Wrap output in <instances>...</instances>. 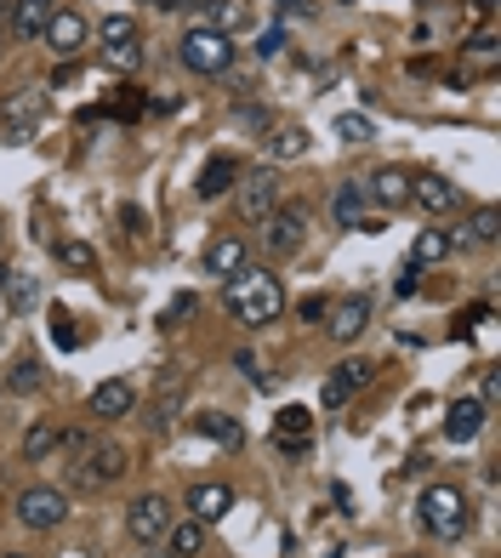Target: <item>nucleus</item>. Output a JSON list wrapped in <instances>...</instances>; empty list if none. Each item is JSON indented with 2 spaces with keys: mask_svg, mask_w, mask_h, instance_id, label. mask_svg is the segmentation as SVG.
Returning <instances> with one entry per match:
<instances>
[{
  "mask_svg": "<svg viewBox=\"0 0 501 558\" xmlns=\"http://www.w3.org/2000/svg\"><path fill=\"white\" fill-rule=\"evenodd\" d=\"M0 12H12V0H0Z\"/></svg>",
  "mask_w": 501,
  "mask_h": 558,
  "instance_id": "nucleus-50",
  "label": "nucleus"
},
{
  "mask_svg": "<svg viewBox=\"0 0 501 558\" xmlns=\"http://www.w3.org/2000/svg\"><path fill=\"white\" fill-rule=\"evenodd\" d=\"M0 296H7V308H12V314H29V308H35V296H40V286H35L29 274H7Z\"/></svg>",
  "mask_w": 501,
  "mask_h": 558,
  "instance_id": "nucleus-30",
  "label": "nucleus"
},
{
  "mask_svg": "<svg viewBox=\"0 0 501 558\" xmlns=\"http://www.w3.org/2000/svg\"><path fill=\"white\" fill-rule=\"evenodd\" d=\"M331 222L337 228H347V234H359L365 228V217H370V194H365V183H337V194H331Z\"/></svg>",
  "mask_w": 501,
  "mask_h": 558,
  "instance_id": "nucleus-13",
  "label": "nucleus"
},
{
  "mask_svg": "<svg viewBox=\"0 0 501 558\" xmlns=\"http://www.w3.org/2000/svg\"><path fill=\"white\" fill-rule=\"evenodd\" d=\"M148 7H160V12H178V7H183V0H148Z\"/></svg>",
  "mask_w": 501,
  "mask_h": 558,
  "instance_id": "nucleus-48",
  "label": "nucleus"
},
{
  "mask_svg": "<svg viewBox=\"0 0 501 558\" xmlns=\"http://www.w3.org/2000/svg\"><path fill=\"white\" fill-rule=\"evenodd\" d=\"M178 58L194 69V74H229L234 69V40L222 35V29H188L183 40H178Z\"/></svg>",
  "mask_w": 501,
  "mask_h": 558,
  "instance_id": "nucleus-4",
  "label": "nucleus"
},
{
  "mask_svg": "<svg viewBox=\"0 0 501 558\" xmlns=\"http://www.w3.org/2000/svg\"><path fill=\"white\" fill-rule=\"evenodd\" d=\"M194 308H199V296H194V291H183V296H171V308L160 314V325H166V331H178V325H183V319H188Z\"/></svg>",
  "mask_w": 501,
  "mask_h": 558,
  "instance_id": "nucleus-36",
  "label": "nucleus"
},
{
  "mask_svg": "<svg viewBox=\"0 0 501 558\" xmlns=\"http://www.w3.org/2000/svg\"><path fill=\"white\" fill-rule=\"evenodd\" d=\"M0 286H7V263H0Z\"/></svg>",
  "mask_w": 501,
  "mask_h": 558,
  "instance_id": "nucleus-49",
  "label": "nucleus"
},
{
  "mask_svg": "<svg viewBox=\"0 0 501 558\" xmlns=\"http://www.w3.org/2000/svg\"><path fill=\"white\" fill-rule=\"evenodd\" d=\"M450 251H456V234H450V228H421L416 245H411V263L416 268H433V263L450 257Z\"/></svg>",
  "mask_w": 501,
  "mask_h": 558,
  "instance_id": "nucleus-22",
  "label": "nucleus"
},
{
  "mask_svg": "<svg viewBox=\"0 0 501 558\" xmlns=\"http://www.w3.org/2000/svg\"><path fill=\"white\" fill-rule=\"evenodd\" d=\"M52 0H12V12H7V35L12 40H40L46 35V23H52Z\"/></svg>",
  "mask_w": 501,
  "mask_h": 558,
  "instance_id": "nucleus-16",
  "label": "nucleus"
},
{
  "mask_svg": "<svg viewBox=\"0 0 501 558\" xmlns=\"http://www.w3.org/2000/svg\"><path fill=\"white\" fill-rule=\"evenodd\" d=\"M63 450V427L58 422H35L29 434H23V462H46V456Z\"/></svg>",
  "mask_w": 501,
  "mask_h": 558,
  "instance_id": "nucleus-26",
  "label": "nucleus"
},
{
  "mask_svg": "<svg viewBox=\"0 0 501 558\" xmlns=\"http://www.w3.org/2000/svg\"><path fill=\"white\" fill-rule=\"evenodd\" d=\"M285 52V29L273 23V29H262V40H257V58H280Z\"/></svg>",
  "mask_w": 501,
  "mask_h": 558,
  "instance_id": "nucleus-38",
  "label": "nucleus"
},
{
  "mask_svg": "<svg viewBox=\"0 0 501 558\" xmlns=\"http://www.w3.org/2000/svg\"><path fill=\"white\" fill-rule=\"evenodd\" d=\"M303 240H308V206H273L262 217V245L273 257H296Z\"/></svg>",
  "mask_w": 501,
  "mask_h": 558,
  "instance_id": "nucleus-6",
  "label": "nucleus"
},
{
  "mask_svg": "<svg viewBox=\"0 0 501 558\" xmlns=\"http://www.w3.org/2000/svg\"><path fill=\"white\" fill-rule=\"evenodd\" d=\"M7 558H29V553H7Z\"/></svg>",
  "mask_w": 501,
  "mask_h": 558,
  "instance_id": "nucleus-51",
  "label": "nucleus"
},
{
  "mask_svg": "<svg viewBox=\"0 0 501 558\" xmlns=\"http://www.w3.org/2000/svg\"><path fill=\"white\" fill-rule=\"evenodd\" d=\"M416 519H421V530L428 536H439V542H456V536H467V496L456 490V485H433V490H421L416 496Z\"/></svg>",
  "mask_w": 501,
  "mask_h": 558,
  "instance_id": "nucleus-2",
  "label": "nucleus"
},
{
  "mask_svg": "<svg viewBox=\"0 0 501 558\" xmlns=\"http://www.w3.org/2000/svg\"><path fill=\"white\" fill-rule=\"evenodd\" d=\"M178 416H183V376L166 371V376H160V393H155V411H148V427H155V434H166Z\"/></svg>",
  "mask_w": 501,
  "mask_h": 558,
  "instance_id": "nucleus-20",
  "label": "nucleus"
},
{
  "mask_svg": "<svg viewBox=\"0 0 501 558\" xmlns=\"http://www.w3.org/2000/svg\"><path fill=\"white\" fill-rule=\"evenodd\" d=\"M234 183H240V166H234V155H211V160H206V171H199V183H194V194L211 206V199H222Z\"/></svg>",
  "mask_w": 501,
  "mask_h": 558,
  "instance_id": "nucleus-18",
  "label": "nucleus"
},
{
  "mask_svg": "<svg viewBox=\"0 0 501 558\" xmlns=\"http://www.w3.org/2000/svg\"><path fill=\"white\" fill-rule=\"evenodd\" d=\"M86 411H91L97 422H125V416L137 411V388L125 383V376H109V383H97V388H91Z\"/></svg>",
  "mask_w": 501,
  "mask_h": 558,
  "instance_id": "nucleus-10",
  "label": "nucleus"
},
{
  "mask_svg": "<svg viewBox=\"0 0 501 558\" xmlns=\"http://www.w3.org/2000/svg\"><path fill=\"white\" fill-rule=\"evenodd\" d=\"M347 399H354V388H347V383H342V376L331 371V376H325V388H319V404H325V411H342V404H347Z\"/></svg>",
  "mask_w": 501,
  "mask_h": 558,
  "instance_id": "nucleus-35",
  "label": "nucleus"
},
{
  "mask_svg": "<svg viewBox=\"0 0 501 558\" xmlns=\"http://www.w3.org/2000/svg\"><path fill=\"white\" fill-rule=\"evenodd\" d=\"M365 194H370V206H382V211H405L411 206V171L405 166H382L365 183Z\"/></svg>",
  "mask_w": 501,
  "mask_h": 558,
  "instance_id": "nucleus-11",
  "label": "nucleus"
},
{
  "mask_svg": "<svg viewBox=\"0 0 501 558\" xmlns=\"http://www.w3.org/2000/svg\"><path fill=\"white\" fill-rule=\"evenodd\" d=\"M206 29H222V23H240V7H234V0H206Z\"/></svg>",
  "mask_w": 501,
  "mask_h": 558,
  "instance_id": "nucleus-37",
  "label": "nucleus"
},
{
  "mask_svg": "<svg viewBox=\"0 0 501 558\" xmlns=\"http://www.w3.org/2000/svg\"><path fill=\"white\" fill-rule=\"evenodd\" d=\"M411 206L416 211H428V217H450V211H462V189L450 183V177H411Z\"/></svg>",
  "mask_w": 501,
  "mask_h": 558,
  "instance_id": "nucleus-9",
  "label": "nucleus"
},
{
  "mask_svg": "<svg viewBox=\"0 0 501 558\" xmlns=\"http://www.w3.org/2000/svg\"><path fill=\"white\" fill-rule=\"evenodd\" d=\"M74 81H81V69H74V63H58L52 69V86H74Z\"/></svg>",
  "mask_w": 501,
  "mask_h": 558,
  "instance_id": "nucleus-44",
  "label": "nucleus"
},
{
  "mask_svg": "<svg viewBox=\"0 0 501 558\" xmlns=\"http://www.w3.org/2000/svg\"><path fill=\"white\" fill-rule=\"evenodd\" d=\"M103 63L120 69V74H137V69H143V40H137V46H114V52H103Z\"/></svg>",
  "mask_w": 501,
  "mask_h": 558,
  "instance_id": "nucleus-34",
  "label": "nucleus"
},
{
  "mask_svg": "<svg viewBox=\"0 0 501 558\" xmlns=\"http://www.w3.org/2000/svg\"><path fill=\"white\" fill-rule=\"evenodd\" d=\"M416 286H421V268H416V263H405V274H399L393 296H416Z\"/></svg>",
  "mask_w": 501,
  "mask_h": 558,
  "instance_id": "nucleus-40",
  "label": "nucleus"
},
{
  "mask_svg": "<svg viewBox=\"0 0 501 558\" xmlns=\"http://www.w3.org/2000/svg\"><path fill=\"white\" fill-rule=\"evenodd\" d=\"M467 52H473V58H496V35H490V29H485V35H473V40H467Z\"/></svg>",
  "mask_w": 501,
  "mask_h": 558,
  "instance_id": "nucleus-41",
  "label": "nucleus"
},
{
  "mask_svg": "<svg viewBox=\"0 0 501 558\" xmlns=\"http://www.w3.org/2000/svg\"><path fill=\"white\" fill-rule=\"evenodd\" d=\"M166 530H171V501L166 496H132L125 501V536L132 542L155 547V542H166Z\"/></svg>",
  "mask_w": 501,
  "mask_h": 558,
  "instance_id": "nucleus-7",
  "label": "nucleus"
},
{
  "mask_svg": "<svg viewBox=\"0 0 501 558\" xmlns=\"http://www.w3.org/2000/svg\"><path fill=\"white\" fill-rule=\"evenodd\" d=\"M46 388V365L40 360H17L7 376V393H40Z\"/></svg>",
  "mask_w": 501,
  "mask_h": 558,
  "instance_id": "nucleus-31",
  "label": "nucleus"
},
{
  "mask_svg": "<svg viewBox=\"0 0 501 558\" xmlns=\"http://www.w3.org/2000/svg\"><path fill=\"white\" fill-rule=\"evenodd\" d=\"M222 302H229V314L245 331H262V325H273L285 314V286L268 268H240V274H229V286H222Z\"/></svg>",
  "mask_w": 501,
  "mask_h": 558,
  "instance_id": "nucleus-1",
  "label": "nucleus"
},
{
  "mask_svg": "<svg viewBox=\"0 0 501 558\" xmlns=\"http://www.w3.org/2000/svg\"><path fill=\"white\" fill-rule=\"evenodd\" d=\"M194 553H206V524H199V519L171 524L166 530V558H194Z\"/></svg>",
  "mask_w": 501,
  "mask_h": 558,
  "instance_id": "nucleus-25",
  "label": "nucleus"
},
{
  "mask_svg": "<svg viewBox=\"0 0 501 558\" xmlns=\"http://www.w3.org/2000/svg\"><path fill=\"white\" fill-rule=\"evenodd\" d=\"M52 251H58V263H69V268H97V251H91L86 240H74V234H69V240H58Z\"/></svg>",
  "mask_w": 501,
  "mask_h": 558,
  "instance_id": "nucleus-33",
  "label": "nucleus"
},
{
  "mask_svg": "<svg viewBox=\"0 0 501 558\" xmlns=\"http://www.w3.org/2000/svg\"><path fill=\"white\" fill-rule=\"evenodd\" d=\"M229 507H234V490L229 485H194L188 490V519H199V524L229 519Z\"/></svg>",
  "mask_w": 501,
  "mask_h": 558,
  "instance_id": "nucleus-19",
  "label": "nucleus"
},
{
  "mask_svg": "<svg viewBox=\"0 0 501 558\" xmlns=\"http://www.w3.org/2000/svg\"><path fill=\"white\" fill-rule=\"evenodd\" d=\"M125 468H132V462H125L120 445H91V450H86V473L97 478V485H114Z\"/></svg>",
  "mask_w": 501,
  "mask_h": 558,
  "instance_id": "nucleus-24",
  "label": "nucleus"
},
{
  "mask_svg": "<svg viewBox=\"0 0 501 558\" xmlns=\"http://www.w3.org/2000/svg\"><path fill=\"white\" fill-rule=\"evenodd\" d=\"M365 325H370V296H342L337 308H331V319H325V331H331V342H359L365 337Z\"/></svg>",
  "mask_w": 501,
  "mask_h": 558,
  "instance_id": "nucleus-12",
  "label": "nucleus"
},
{
  "mask_svg": "<svg viewBox=\"0 0 501 558\" xmlns=\"http://www.w3.org/2000/svg\"><path fill=\"white\" fill-rule=\"evenodd\" d=\"M273 206H280V177H273V166H257L234 183V211L245 222H262Z\"/></svg>",
  "mask_w": 501,
  "mask_h": 558,
  "instance_id": "nucleus-5",
  "label": "nucleus"
},
{
  "mask_svg": "<svg viewBox=\"0 0 501 558\" xmlns=\"http://www.w3.org/2000/svg\"><path fill=\"white\" fill-rule=\"evenodd\" d=\"M86 35H91V29H86V17H81V12H69V7H58V12H52V23H46V35H40V40L52 46L58 58H74V52L86 46Z\"/></svg>",
  "mask_w": 501,
  "mask_h": 558,
  "instance_id": "nucleus-14",
  "label": "nucleus"
},
{
  "mask_svg": "<svg viewBox=\"0 0 501 558\" xmlns=\"http://www.w3.org/2000/svg\"><path fill=\"white\" fill-rule=\"evenodd\" d=\"M234 371H245L257 388H268V376H262V365H257V353H234Z\"/></svg>",
  "mask_w": 501,
  "mask_h": 558,
  "instance_id": "nucleus-39",
  "label": "nucleus"
},
{
  "mask_svg": "<svg viewBox=\"0 0 501 558\" xmlns=\"http://www.w3.org/2000/svg\"><path fill=\"white\" fill-rule=\"evenodd\" d=\"M52 325H58V348H74V331H69V319H63V314H58V319H52Z\"/></svg>",
  "mask_w": 501,
  "mask_h": 558,
  "instance_id": "nucleus-46",
  "label": "nucleus"
},
{
  "mask_svg": "<svg viewBox=\"0 0 501 558\" xmlns=\"http://www.w3.org/2000/svg\"><path fill=\"white\" fill-rule=\"evenodd\" d=\"M268 160H303L308 155V132L303 125H268Z\"/></svg>",
  "mask_w": 501,
  "mask_h": 558,
  "instance_id": "nucleus-23",
  "label": "nucleus"
},
{
  "mask_svg": "<svg viewBox=\"0 0 501 558\" xmlns=\"http://www.w3.org/2000/svg\"><path fill=\"white\" fill-rule=\"evenodd\" d=\"M143 35H137V23L125 17V12H109L103 23H97V46H103V52H114V46H137Z\"/></svg>",
  "mask_w": 501,
  "mask_h": 558,
  "instance_id": "nucleus-27",
  "label": "nucleus"
},
{
  "mask_svg": "<svg viewBox=\"0 0 501 558\" xmlns=\"http://www.w3.org/2000/svg\"><path fill=\"white\" fill-rule=\"evenodd\" d=\"M485 422H490V411H485L479 399H456V404L444 411V439H450V445H473V439L485 434Z\"/></svg>",
  "mask_w": 501,
  "mask_h": 558,
  "instance_id": "nucleus-15",
  "label": "nucleus"
},
{
  "mask_svg": "<svg viewBox=\"0 0 501 558\" xmlns=\"http://www.w3.org/2000/svg\"><path fill=\"white\" fill-rule=\"evenodd\" d=\"M7 40H12V35H7V12H0V58H7Z\"/></svg>",
  "mask_w": 501,
  "mask_h": 558,
  "instance_id": "nucleus-47",
  "label": "nucleus"
},
{
  "mask_svg": "<svg viewBox=\"0 0 501 558\" xmlns=\"http://www.w3.org/2000/svg\"><path fill=\"white\" fill-rule=\"evenodd\" d=\"M479 404H485V411H496V371H485V399Z\"/></svg>",
  "mask_w": 501,
  "mask_h": 558,
  "instance_id": "nucleus-45",
  "label": "nucleus"
},
{
  "mask_svg": "<svg viewBox=\"0 0 501 558\" xmlns=\"http://www.w3.org/2000/svg\"><path fill=\"white\" fill-rule=\"evenodd\" d=\"M496 234H501V211H496V206H479V211L462 222L456 245H462V240H473V245H496Z\"/></svg>",
  "mask_w": 501,
  "mask_h": 558,
  "instance_id": "nucleus-28",
  "label": "nucleus"
},
{
  "mask_svg": "<svg viewBox=\"0 0 501 558\" xmlns=\"http://www.w3.org/2000/svg\"><path fill=\"white\" fill-rule=\"evenodd\" d=\"M194 427H199V434H206L211 445H222V450H240V445H245V427H240L229 411H199Z\"/></svg>",
  "mask_w": 501,
  "mask_h": 558,
  "instance_id": "nucleus-21",
  "label": "nucleus"
},
{
  "mask_svg": "<svg viewBox=\"0 0 501 558\" xmlns=\"http://www.w3.org/2000/svg\"><path fill=\"white\" fill-rule=\"evenodd\" d=\"M206 268H211L217 279H229V274L250 268V245H245V234H217V240L206 245Z\"/></svg>",
  "mask_w": 501,
  "mask_h": 558,
  "instance_id": "nucleus-17",
  "label": "nucleus"
},
{
  "mask_svg": "<svg viewBox=\"0 0 501 558\" xmlns=\"http://www.w3.org/2000/svg\"><path fill=\"white\" fill-rule=\"evenodd\" d=\"M308 427H314L308 404H285V411L273 416V439H308Z\"/></svg>",
  "mask_w": 501,
  "mask_h": 558,
  "instance_id": "nucleus-29",
  "label": "nucleus"
},
{
  "mask_svg": "<svg viewBox=\"0 0 501 558\" xmlns=\"http://www.w3.org/2000/svg\"><path fill=\"white\" fill-rule=\"evenodd\" d=\"M337 137L342 143H376V120L370 114H337Z\"/></svg>",
  "mask_w": 501,
  "mask_h": 558,
  "instance_id": "nucleus-32",
  "label": "nucleus"
},
{
  "mask_svg": "<svg viewBox=\"0 0 501 558\" xmlns=\"http://www.w3.org/2000/svg\"><path fill=\"white\" fill-rule=\"evenodd\" d=\"M240 125L245 132H268V114L262 109H240Z\"/></svg>",
  "mask_w": 501,
  "mask_h": 558,
  "instance_id": "nucleus-43",
  "label": "nucleus"
},
{
  "mask_svg": "<svg viewBox=\"0 0 501 558\" xmlns=\"http://www.w3.org/2000/svg\"><path fill=\"white\" fill-rule=\"evenodd\" d=\"M314 0H280V17H314Z\"/></svg>",
  "mask_w": 501,
  "mask_h": 558,
  "instance_id": "nucleus-42",
  "label": "nucleus"
},
{
  "mask_svg": "<svg viewBox=\"0 0 501 558\" xmlns=\"http://www.w3.org/2000/svg\"><path fill=\"white\" fill-rule=\"evenodd\" d=\"M46 120V86H23L12 92L7 104H0V137H7V148H29L35 132Z\"/></svg>",
  "mask_w": 501,
  "mask_h": 558,
  "instance_id": "nucleus-3",
  "label": "nucleus"
},
{
  "mask_svg": "<svg viewBox=\"0 0 501 558\" xmlns=\"http://www.w3.org/2000/svg\"><path fill=\"white\" fill-rule=\"evenodd\" d=\"M69 519V496L52 490V485H29L17 496V524L23 530H58Z\"/></svg>",
  "mask_w": 501,
  "mask_h": 558,
  "instance_id": "nucleus-8",
  "label": "nucleus"
}]
</instances>
